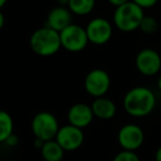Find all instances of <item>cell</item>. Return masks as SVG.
<instances>
[{
  "label": "cell",
  "mask_w": 161,
  "mask_h": 161,
  "mask_svg": "<svg viewBox=\"0 0 161 161\" xmlns=\"http://www.w3.org/2000/svg\"><path fill=\"white\" fill-rule=\"evenodd\" d=\"M3 25H5V16H3V14L1 12V10H0V30L3 29Z\"/></svg>",
  "instance_id": "cell-22"
},
{
  "label": "cell",
  "mask_w": 161,
  "mask_h": 161,
  "mask_svg": "<svg viewBox=\"0 0 161 161\" xmlns=\"http://www.w3.org/2000/svg\"><path fill=\"white\" fill-rule=\"evenodd\" d=\"M6 143H7V145H9V146H16V145H18V137L14 136V135L12 134L11 136H10L9 138L7 139Z\"/></svg>",
  "instance_id": "cell-21"
},
{
  "label": "cell",
  "mask_w": 161,
  "mask_h": 161,
  "mask_svg": "<svg viewBox=\"0 0 161 161\" xmlns=\"http://www.w3.org/2000/svg\"><path fill=\"white\" fill-rule=\"evenodd\" d=\"M110 87V76L105 69H94L87 73L84 80V88L86 93L94 98L103 97Z\"/></svg>",
  "instance_id": "cell-6"
},
{
  "label": "cell",
  "mask_w": 161,
  "mask_h": 161,
  "mask_svg": "<svg viewBox=\"0 0 161 161\" xmlns=\"http://www.w3.org/2000/svg\"><path fill=\"white\" fill-rule=\"evenodd\" d=\"M55 140L66 151H73L82 146L84 141V134L80 128L72 125H65L58 129Z\"/></svg>",
  "instance_id": "cell-9"
},
{
  "label": "cell",
  "mask_w": 161,
  "mask_h": 161,
  "mask_svg": "<svg viewBox=\"0 0 161 161\" xmlns=\"http://www.w3.org/2000/svg\"><path fill=\"white\" fill-rule=\"evenodd\" d=\"M135 63L142 75L153 76L161 69V55L153 49H143L137 54Z\"/></svg>",
  "instance_id": "cell-8"
},
{
  "label": "cell",
  "mask_w": 161,
  "mask_h": 161,
  "mask_svg": "<svg viewBox=\"0 0 161 161\" xmlns=\"http://www.w3.org/2000/svg\"><path fill=\"white\" fill-rule=\"evenodd\" d=\"M158 27H159V25L156 18L150 17V16H145L142 21H141L139 29L146 34H153L154 32H157Z\"/></svg>",
  "instance_id": "cell-17"
},
{
  "label": "cell",
  "mask_w": 161,
  "mask_h": 161,
  "mask_svg": "<svg viewBox=\"0 0 161 161\" xmlns=\"http://www.w3.org/2000/svg\"><path fill=\"white\" fill-rule=\"evenodd\" d=\"M131 1L136 3V5H138L139 7H141L142 9L151 8L153 6H156V3H158V0H131Z\"/></svg>",
  "instance_id": "cell-19"
},
{
  "label": "cell",
  "mask_w": 161,
  "mask_h": 161,
  "mask_svg": "<svg viewBox=\"0 0 161 161\" xmlns=\"http://www.w3.org/2000/svg\"><path fill=\"white\" fill-rule=\"evenodd\" d=\"M156 161H161V147L156 152Z\"/></svg>",
  "instance_id": "cell-24"
},
{
  "label": "cell",
  "mask_w": 161,
  "mask_h": 161,
  "mask_svg": "<svg viewBox=\"0 0 161 161\" xmlns=\"http://www.w3.org/2000/svg\"><path fill=\"white\" fill-rule=\"evenodd\" d=\"M157 85H158V88L161 91V76L158 78V83H157Z\"/></svg>",
  "instance_id": "cell-26"
},
{
  "label": "cell",
  "mask_w": 161,
  "mask_h": 161,
  "mask_svg": "<svg viewBox=\"0 0 161 161\" xmlns=\"http://www.w3.org/2000/svg\"><path fill=\"white\" fill-rule=\"evenodd\" d=\"M107 1L112 6H114L115 8H117V7H119V6H123V5H125V3H127L130 0H107Z\"/></svg>",
  "instance_id": "cell-20"
},
{
  "label": "cell",
  "mask_w": 161,
  "mask_h": 161,
  "mask_svg": "<svg viewBox=\"0 0 161 161\" xmlns=\"http://www.w3.org/2000/svg\"><path fill=\"white\" fill-rule=\"evenodd\" d=\"M145 14L143 9L131 0L115 9L113 20L115 27L123 32H132L139 29Z\"/></svg>",
  "instance_id": "cell-3"
},
{
  "label": "cell",
  "mask_w": 161,
  "mask_h": 161,
  "mask_svg": "<svg viewBox=\"0 0 161 161\" xmlns=\"http://www.w3.org/2000/svg\"><path fill=\"white\" fill-rule=\"evenodd\" d=\"M14 134V120L9 113L0 109V142H6Z\"/></svg>",
  "instance_id": "cell-16"
},
{
  "label": "cell",
  "mask_w": 161,
  "mask_h": 161,
  "mask_svg": "<svg viewBox=\"0 0 161 161\" xmlns=\"http://www.w3.org/2000/svg\"><path fill=\"white\" fill-rule=\"evenodd\" d=\"M96 0H69L67 8L73 14L83 17L87 16L94 10Z\"/></svg>",
  "instance_id": "cell-15"
},
{
  "label": "cell",
  "mask_w": 161,
  "mask_h": 161,
  "mask_svg": "<svg viewBox=\"0 0 161 161\" xmlns=\"http://www.w3.org/2000/svg\"><path fill=\"white\" fill-rule=\"evenodd\" d=\"M145 139L143 131L139 126L128 124L120 128L118 132V142L125 150L135 151L141 147Z\"/></svg>",
  "instance_id": "cell-10"
},
{
  "label": "cell",
  "mask_w": 161,
  "mask_h": 161,
  "mask_svg": "<svg viewBox=\"0 0 161 161\" xmlns=\"http://www.w3.org/2000/svg\"><path fill=\"white\" fill-rule=\"evenodd\" d=\"M72 16H73V14L69 11L67 7L56 6L53 9L50 10L45 25L55 30V31L61 32L69 25H72V19H73Z\"/></svg>",
  "instance_id": "cell-12"
},
{
  "label": "cell",
  "mask_w": 161,
  "mask_h": 161,
  "mask_svg": "<svg viewBox=\"0 0 161 161\" xmlns=\"http://www.w3.org/2000/svg\"><path fill=\"white\" fill-rule=\"evenodd\" d=\"M91 107H92L94 116L99 119H103V120L113 118L116 115L117 110L116 104L112 99L107 98L105 96L95 98Z\"/></svg>",
  "instance_id": "cell-13"
},
{
  "label": "cell",
  "mask_w": 161,
  "mask_h": 161,
  "mask_svg": "<svg viewBox=\"0 0 161 161\" xmlns=\"http://www.w3.org/2000/svg\"><path fill=\"white\" fill-rule=\"evenodd\" d=\"M157 99L153 92L145 86H137L126 93L124 108L132 117L148 116L156 107Z\"/></svg>",
  "instance_id": "cell-1"
},
{
  "label": "cell",
  "mask_w": 161,
  "mask_h": 161,
  "mask_svg": "<svg viewBox=\"0 0 161 161\" xmlns=\"http://www.w3.org/2000/svg\"><path fill=\"white\" fill-rule=\"evenodd\" d=\"M8 0H0V10H1V8L5 7V5L7 3Z\"/></svg>",
  "instance_id": "cell-25"
},
{
  "label": "cell",
  "mask_w": 161,
  "mask_h": 161,
  "mask_svg": "<svg viewBox=\"0 0 161 161\" xmlns=\"http://www.w3.org/2000/svg\"><path fill=\"white\" fill-rule=\"evenodd\" d=\"M69 0H58V6H62V7H67L69 6Z\"/></svg>",
  "instance_id": "cell-23"
},
{
  "label": "cell",
  "mask_w": 161,
  "mask_h": 161,
  "mask_svg": "<svg viewBox=\"0 0 161 161\" xmlns=\"http://www.w3.org/2000/svg\"><path fill=\"white\" fill-rule=\"evenodd\" d=\"M114 161H140L136 153L134 151H128V150H124V151L119 152L116 157H115Z\"/></svg>",
  "instance_id": "cell-18"
},
{
  "label": "cell",
  "mask_w": 161,
  "mask_h": 161,
  "mask_svg": "<svg viewBox=\"0 0 161 161\" xmlns=\"http://www.w3.org/2000/svg\"><path fill=\"white\" fill-rule=\"evenodd\" d=\"M30 47L34 53L43 58L54 55L62 47L60 32L44 25L31 34Z\"/></svg>",
  "instance_id": "cell-2"
},
{
  "label": "cell",
  "mask_w": 161,
  "mask_h": 161,
  "mask_svg": "<svg viewBox=\"0 0 161 161\" xmlns=\"http://www.w3.org/2000/svg\"><path fill=\"white\" fill-rule=\"evenodd\" d=\"M41 153L45 161H61L64 154V150L56 140H49L43 143Z\"/></svg>",
  "instance_id": "cell-14"
},
{
  "label": "cell",
  "mask_w": 161,
  "mask_h": 161,
  "mask_svg": "<svg viewBox=\"0 0 161 161\" xmlns=\"http://www.w3.org/2000/svg\"><path fill=\"white\" fill-rule=\"evenodd\" d=\"M31 129L36 139H40L45 142L55 138L60 126L56 117L52 113L40 112L32 119Z\"/></svg>",
  "instance_id": "cell-4"
},
{
  "label": "cell",
  "mask_w": 161,
  "mask_h": 161,
  "mask_svg": "<svg viewBox=\"0 0 161 161\" xmlns=\"http://www.w3.org/2000/svg\"><path fill=\"white\" fill-rule=\"evenodd\" d=\"M92 107L85 103L74 104L67 112V120L69 125L75 126L77 128L87 127L94 118Z\"/></svg>",
  "instance_id": "cell-11"
},
{
  "label": "cell",
  "mask_w": 161,
  "mask_h": 161,
  "mask_svg": "<svg viewBox=\"0 0 161 161\" xmlns=\"http://www.w3.org/2000/svg\"><path fill=\"white\" fill-rule=\"evenodd\" d=\"M60 38L63 49L72 53L83 51L90 43L85 28L75 23H72L63 31H61Z\"/></svg>",
  "instance_id": "cell-5"
},
{
  "label": "cell",
  "mask_w": 161,
  "mask_h": 161,
  "mask_svg": "<svg viewBox=\"0 0 161 161\" xmlns=\"http://www.w3.org/2000/svg\"><path fill=\"white\" fill-rule=\"evenodd\" d=\"M88 42L95 45H104L112 39L113 25L107 19L97 17L87 23L85 27Z\"/></svg>",
  "instance_id": "cell-7"
}]
</instances>
